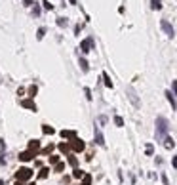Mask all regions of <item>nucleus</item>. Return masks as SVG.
<instances>
[{
    "instance_id": "1",
    "label": "nucleus",
    "mask_w": 177,
    "mask_h": 185,
    "mask_svg": "<svg viewBox=\"0 0 177 185\" xmlns=\"http://www.w3.org/2000/svg\"><path fill=\"white\" fill-rule=\"evenodd\" d=\"M34 176V170L29 166H23L15 172V181H21V183H29V179Z\"/></svg>"
},
{
    "instance_id": "2",
    "label": "nucleus",
    "mask_w": 177,
    "mask_h": 185,
    "mask_svg": "<svg viewBox=\"0 0 177 185\" xmlns=\"http://www.w3.org/2000/svg\"><path fill=\"white\" fill-rule=\"evenodd\" d=\"M168 130H169L168 120H166L164 116H158V118H156V138L164 139V138H166V134H168Z\"/></svg>"
},
{
    "instance_id": "3",
    "label": "nucleus",
    "mask_w": 177,
    "mask_h": 185,
    "mask_svg": "<svg viewBox=\"0 0 177 185\" xmlns=\"http://www.w3.org/2000/svg\"><path fill=\"white\" fill-rule=\"evenodd\" d=\"M69 147H71V153H82V151L86 149V143H84L82 139L74 138V139H71V141H69Z\"/></svg>"
},
{
    "instance_id": "4",
    "label": "nucleus",
    "mask_w": 177,
    "mask_h": 185,
    "mask_svg": "<svg viewBox=\"0 0 177 185\" xmlns=\"http://www.w3.org/2000/svg\"><path fill=\"white\" fill-rule=\"evenodd\" d=\"M93 46H95V42H93V38H84L80 44V50L84 52V54H88V52L93 50Z\"/></svg>"
},
{
    "instance_id": "5",
    "label": "nucleus",
    "mask_w": 177,
    "mask_h": 185,
    "mask_svg": "<svg viewBox=\"0 0 177 185\" xmlns=\"http://www.w3.org/2000/svg\"><path fill=\"white\" fill-rule=\"evenodd\" d=\"M27 151L38 155V153H40V141H38V139H31V141H29V145H27Z\"/></svg>"
},
{
    "instance_id": "6",
    "label": "nucleus",
    "mask_w": 177,
    "mask_h": 185,
    "mask_svg": "<svg viewBox=\"0 0 177 185\" xmlns=\"http://www.w3.org/2000/svg\"><path fill=\"white\" fill-rule=\"evenodd\" d=\"M162 29H164V32H166V34H168L169 38H173V34H175V32H173V27L172 25H169V21H166V19H162Z\"/></svg>"
},
{
    "instance_id": "7",
    "label": "nucleus",
    "mask_w": 177,
    "mask_h": 185,
    "mask_svg": "<svg viewBox=\"0 0 177 185\" xmlns=\"http://www.w3.org/2000/svg\"><path fill=\"white\" fill-rule=\"evenodd\" d=\"M21 107H23V109H29V111H32V113L38 109V107L34 105V101H32V99H23V101H21Z\"/></svg>"
},
{
    "instance_id": "8",
    "label": "nucleus",
    "mask_w": 177,
    "mask_h": 185,
    "mask_svg": "<svg viewBox=\"0 0 177 185\" xmlns=\"http://www.w3.org/2000/svg\"><path fill=\"white\" fill-rule=\"evenodd\" d=\"M128 96H130V101H132L135 107L141 105V103H139V97H137V94L133 92V88H128Z\"/></svg>"
},
{
    "instance_id": "9",
    "label": "nucleus",
    "mask_w": 177,
    "mask_h": 185,
    "mask_svg": "<svg viewBox=\"0 0 177 185\" xmlns=\"http://www.w3.org/2000/svg\"><path fill=\"white\" fill-rule=\"evenodd\" d=\"M32 158H34V153H31V151H23V153L19 155V160L21 162H31Z\"/></svg>"
},
{
    "instance_id": "10",
    "label": "nucleus",
    "mask_w": 177,
    "mask_h": 185,
    "mask_svg": "<svg viewBox=\"0 0 177 185\" xmlns=\"http://www.w3.org/2000/svg\"><path fill=\"white\" fill-rule=\"evenodd\" d=\"M59 134H61V138H65V139H74L76 138V132H74V130H61Z\"/></svg>"
},
{
    "instance_id": "11",
    "label": "nucleus",
    "mask_w": 177,
    "mask_h": 185,
    "mask_svg": "<svg viewBox=\"0 0 177 185\" xmlns=\"http://www.w3.org/2000/svg\"><path fill=\"white\" fill-rule=\"evenodd\" d=\"M95 143L97 145H105V138H103V134H101L99 126H95Z\"/></svg>"
},
{
    "instance_id": "12",
    "label": "nucleus",
    "mask_w": 177,
    "mask_h": 185,
    "mask_svg": "<svg viewBox=\"0 0 177 185\" xmlns=\"http://www.w3.org/2000/svg\"><path fill=\"white\" fill-rule=\"evenodd\" d=\"M166 97H168V101L172 103V109H173V111H177V101H175V96H173L172 92H166Z\"/></svg>"
},
{
    "instance_id": "13",
    "label": "nucleus",
    "mask_w": 177,
    "mask_h": 185,
    "mask_svg": "<svg viewBox=\"0 0 177 185\" xmlns=\"http://www.w3.org/2000/svg\"><path fill=\"white\" fill-rule=\"evenodd\" d=\"M57 149H59V151H61L63 155H67V157L71 155V147H69V143H59V145H57Z\"/></svg>"
},
{
    "instance_id": "14",
    "label": "nucleus",
    "mask_w": 177,
    "mask_h": 185,
    "mask_svg": "<svg viewBox=\"0 0 177 185\" xmlns=\"http://www.w3.org/2000/svg\"><path fill=\"white\" fill-rule=\"evenodd\" d=\"M164 147H166V149H173V147H175V141H173L169 135H166V138H164Z\"/></svg>"
},
{
    "instance_id": "15",
    "label": "nucleus",
    "mask_w": 177,
    "mask_h": 185,
    "mask_svg": "<svg viewBox=\"0 0 177 185\" xmlns=\"http://www.w3.org/2000/svg\"><path fill=\"white\" fill-rule=\"evenodd\" d=\"M48 176H50V168H40V172H38V179H46Z\"/></svg>"
},
{
    "instance_id": "16",
    "label": "nucleus",
    "mask_w": 177,
    "mask_h": 185,
    "mask_svg": "<svg viewBox=\"0 0 177 185\" xmlns=\"http://www.w3.org/2000/svg\"><path fill=\"white\" fill-rule=\"evenodd\" d=\"M36 92H38V86H34V84H32V86H29V90H27V94H29V99H32V97L36 96Z\"/></svg>"
},
{
    "instance_id": "17",
    "label": "nucleus",
    "mask_w": 177,
    "mask_h": 185,
    "mask_svg": "<svg viewBox=\"0 0 177 185\" xmlns=\"http://www.w3.org/2000/svg\"><path fill=\"white\" fill-rule=\"evenodd\" d=\"M69 164H71V166H73V168H78V158L74 157L73 153L69 155Z\"/></svg>"
},
{
    "instance_id": "18",
    "label": "nucleus",
    "mask_w": 177,
    "mask_h": 185,
    "mask_svg": "<svg viewBox=\"0 0 177 185\" xmlns=\"http://www.w3.org/2000/svg\"><path fill=\"white\" fill-rule=\"evenodd\" d=\"M73 177H84V170H80V168H73Z\"/></svg>"
},
{
    "instance_id": "19",
    "label": "nucleus",
    "mask_w": 177,
    "mask_h": 185,
    "mask_svg": "<svg viewBox=\"0 0 177 185\" xmlns=\"http://www.w3.org/2000/svg\"><path fill=\"white\" fill-rule=\"evenodd\" d=\"M150 8H152V10H160V8H162V0H150Z\"/></svg>"
},
{
    "instance_id": "20",
    "label": "nucleus",
    "mask_w": 177,
    "mask_h": 185,
    "mask_svg": "<svg viewBox=\"0 0 177 185\" xmlns=\"http://www.w3.org/2000/svg\"><path fill=\"white\" fill-rule=\"evenodd\" d=\"M42 132H44V134H46V135H51V134H54V132H55V130H54V128H51V126H48V124H44V126H42Z\"/></svg>"
},
{
    "instance_id": "21",
    "label": "nucleus",
    "mask_w": 177,
    "mask_h": 185,
    "mask_svg": "<svg viewBox=\"0 0 177 185\" xmlns=\"http://www.w3.org/2000/svg\"><path fill=\"white\" fill-rule=\"evenodd\" d=\"M63 170H65V162H57L54 166V172H57V174H61Z\"/></svg>"
},
{
    "instance_id": "22",
    "label": "nucleus",
    "mask_w": 177,
    "mask_h": 185,
    "mask_svg": "<svg viewBox=\"0 0 177 185\" xmlns=\"http://www.w3.org/2000/svg\"><path fill=\"white\" fill-rule=\"evenodd\" d=\"M51 151H54V143H50V145H46V149H42L40 153H44V155H48V157H50V155H51Z\"/></svg>"
},
{
    "instance_id": "23",
    "label": "nucleus",
    "mask_w": 177,
    "mask_h": 185,
    "mask_svg": "<svg viewBox=\"0 0 177 185\" xmlns=\"http://www.w3.org/2000/svg\"><path fill=\"white\" fill-rule=\"evenodd\" d=\"M80 69L84 71V73H88V69H90V67H88V61L84 59V57H80Z\"/></svg>"
},
{
    "instance_id": "24",
    "label": "nucleus",
    "mask_w": 177,
    "mask_h": 185,
    "mask_svg": "<svg viewBox=\"0 0 177 185\" xmlns=\"http://www.w3.org/2000/svg\"><path fill=\"white\" fill-rule=\"evenodd\" d=\"M82 185H91V176H90V174H84V177H82Z\"/></svg>"
},
{
    "instance_id": "25",
    "label": "nucleus",
    "mask_w": 177,
    "mask_h": 185,
    "mask_svg": "<svg viewBox=\"0 0 177 185\" xmlns=\"http://www.w3.org/2000/svg\"><path fill=\"white\" fill-rule=\"evenodd\" d=\"M103 82H105V86H107V88H113V82H110L109 74H105V73H103Z\"/></svg>"
},
{
    "instance_id": "26",
    "label": "nucleus",
    "mask_w": 177,
    "mask_h": 185,
    "mask_svg": "<svg viewBox=\"0 0 177 185\" xmlns=\"http://www.w3.org/2000/svg\"><path fill=\"white\" fill-rule=\"evenodd\" d=\"M114 124H116L118 126V128H122V126H124V118H122V116H114Z\"/></svg>"
},
{
    "instance_id": "27",
    "label": "nucleus",
    "mask_w": 177,
    "mask_h": 185,
    "mask_svg": "<svg viewBox=\"0 0 177 185\" xmlns=\"http://www.w3.org/2000/svg\"><path fill=\"white\" fill-rule=\"evenodd\" d=\"M145 153L149 155V157H150V155H152V153H154V147H152V143H149V145H147V147H145Z\"/></svg>"
},
{
    "instance_id": "28",
    "label": "nucleus",
    "mask_w": 177,
    "mask_h": 185,
    "mask_svg": "<svg viewBox=\"0 0 177 185\" xmlns=\"http://www.w3.org/2000/svg\"><path fill=\"white\" fill-rule=\"evenodd\" d=\"M50 162H51V164L55 166V164L59 162V157H57V155H50Z\"/></svg>"
},
{
    "instance_id": "29",
    "label": "nucleus",
    "mask_w": 177,
    "mask_h": 185,
    "mask_svg": "<svg viewBox=\"0 0 177 185\" xmlns=\"http://www.w3.org/2000/svg\"><path fill=\"white\" fill-rule=\"evenodd\" d=\"M57 25H61V27H67V19H65V17L57 19Z\"/></svg>"
},
{
    "instance_id": "30",
    "label": "nucleus",
    "mask_w": 177,
    "mask_h": 185,
    "mask_svg": "<svg viewBox=\"0 0 177 185\" xmlns=\"http://www.w3.org/2000/svg\"><path fill=\"white\" fill-rule=\"evenodd\" d=\"M44 34H46V29H38V34H36V38L40 40V38L44 36Z\"/></svg>"
},
{
    "instance_id": "31",
    "label": "nucleus",
    "mask_w": 177,
    "mask_h": 185,
    "mask_svg": "<svg viewBox=\"0 0 177 185\" xmlns=\"http://www.w3.org/2000/svg\"><path fill=\"white\" fill-rule=\"evenodd\" d=\"M32 14H34V15H38V14H40V6H36V4L32 6Z\"/></svg>"
},
{
    "instance_id": "32",
    "label": "nucleus",
    "mask_w": 177,
    "mask_h": 185,
    "mask_svg": "<svg viewBox=\"0 0 177 185\" xmlns=\"http://www.w3.org/2000/svg\"><path fill=\"white\" fill-rule=\"evenodd\" d=\"M162 183H164V185H169V179H168V176H166V174H162Z\"/></svg>"
},
{
    "instance_id": "33",
    "label": "nucleus",
    "mask_w": 177,
    "mask_h": 185,
    "mask_svg": "<svg viewBox=\"0 0 177 185\" xmlns=\"http://www.w3.org/2000/svg\"><path fill=\"white\" fill-rule=\"evenodd\" d=\"M42 4H44V8H46V10H51V8H54V6H51L50 2H48V0H44V2H42Z\"/></svg>"
},
{
    "instance_id": "34",
    "label": "nucleus",
    "mask_w": 177,
    "mask_h": 185,
    "mask_svg": "<svg viewBox=\"0 0 177 185\" xmlns=\"http://www.w3.org/2000/svg\"><path fill=\"white\" fill-rule=\"evenodd\" d=\"M172 88H173V96H177V80H173V84H172Z\"/></svg>"
},
{
    "instance_id": "35",
    "label": "nucleus",
    "mask_w": 177,
    "mask_h": 185,
    "mask_svg": "<svg viewBox=\"0 0 177 185\" xmlns=\"http://www.w3.org/2000/svg\"><path fill=\"white\" fill-rule=\"evenodd\" d=\"M84 92H86V97H88V99H91V92H90V88H84Z\"/></svg>"
},
{
    "instance_id": "36",
    "label": "nucleus",
    "mask_w": 177,
    "mask_h": 185,
    "mask_svg": "<svg viewBox=\"0 0 177 185\" xmlns=\"http://www.w3.org/2000/svg\"><path fill=\"white\" fill-rule=\"evenodd\" d=\"M172 166L177 170V157H173V158H172Z\"/></svg>"
},
{
    "instance_id": "37",
    "label": "nucleus",
    "mask_w": 177,
    "mask_h": 185,
    "mask_svg": "<svg viewBox=\"0 0 177 185\" xmlns=\"http://www.w3.org/2000/svg\"><path fill=\"white\" fill-rule=\"evenodd\" d=\"M99 124H107V116H99Z\"/></svg>"
},
{
    "instance_id": "38",
    "label": "nucleus",
    "mask_w": 177,
    "mask_h": 185,
    "mask_svg": "<svg viewBox=\"0 0 177 185\" xmlns=\"http://www.w3.org/2000/svg\"><path fill=\"white\" fill-rule=\"evenodd\" d=\"M25 2V6H32V0H23Z\"/></svg>"
},
{
    "instance_id": "39",
    "label": "nucleus",
    "mask_w": 177,
    "mask_h": 185,
    "mask_svg": "<svg viewBox=\"0 0 177 185\" xmlns=\"http://www.w3.org/2000/svg\"><path fill=\"white\" fill-rule=\"evenodd\" d=\"M69 2H71V4H76V0H69Z\"/></svg>"
},
{
    "instance_id": "40",
    "label": "nucleus",
    "mask_w": 177,
    "mask_h": 185,
    "mask_svg": "<svg viewBox=\"0 0 177 185\" xmlns=\"http://www.w3.org/2000/svg\"><path fill=\"white\" fill-rule=\"evenodd\" d=\"M0 185H6V183H4V181H0Z\"/></svg>"
}]
</instances>
